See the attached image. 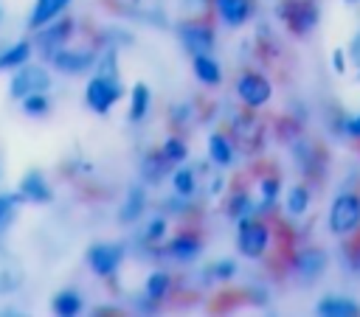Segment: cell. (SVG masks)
Listing matches in <instances>:
<instances>
[{"label": "cell", "mask_w": 360, "mask_h": 317, "mask_svg": "<svg viewBox=\"0 0 360 317\" xmlns=\"http://www.w3.org/2000/svg\"><path fill=\"white\" fill-rule=\"evenodd\" d=\"M360 224V199L354 194H343L335 199L332 213H329V227L335 233H349Z\"/></svg>", "instance_id": "obj_1"}, {"label": "cell", "mask_w": 360, "mask_h": 317, "mask_svg": "<svg viewBox=\"0 0 360 317\" xmlns=\"http://www.w3.org/2000/svg\"><path fill=\"white\" fill-rule=\"evenodd\" d=\"M51 87V76L45 67L39 65H25L14 79H11V95L14 98H25L31 93H45Z\"/></svg>", "instance_id": "obj_2"}, {"label": "cell", "mask_w": 360, "mask_h": 317, "mask_svg": "<svg viewBox=\"0 0 360 317\" xmlns=\"http://www.w3.org/2000/svg\"><path fill=\"white\" fill-rule=\"evenodd\" d=\"M267 247V227L262 222H253V219H239V250L248 255V258H256L262 255Z\"/></svg>", "instance_id": "obj_3"}, {"label": "cell", "mask_w": 360, "mask_h": 317, "mask_svg": "<svg viewBox=\"0 0 360 317\" xmlns=\"http://www.w3.org/2000/svg\"><path fill=\"white\" fill-rule=\"evenodd\" d=\"M121 95V87L115 84V79L110 76H96L90 84H87V104L96 109V112H107L112 101H118Z\"/></svg>", "instance_id": "obj_4"}, {"label": "cell", "mask_w": 360, "mask_h": 317, "mask_svg": "<svg viewBox=\"0 0 360 317\" xmlns=\"http://www.w3.org/2000/svg\"><path fill=\"white\" fill-rule=\"evenodd\" d=\"M236 90H239V95H242V101H245L248 107H262V104L270 98V84H267V79H262V76H256V73L242 76L239 84H236Z\"/></svg>", "instance_id": "obj_5"}, {"label": "cell", "mask_w": 360, "mask_h": 317, "mask_svg": "<svg viewBox=\"0 0 360 317\" xmlns=\"http://www.w3.org/2000/svg\"><path fill=\"white\" fill-rule=\"evenodd\" d=\"M121 258H124V250L115 247V244H96V247L90 250V267H93V272H98V275L115 272V267L121 264Z\"/></svg>", "instance_id": "obj_6"}, {"label": "cell", "mask_w": 360, "mask_h": 317, "mask_svg": "<svg viewBox=\"0 0 360 317\" xmlns=\"http://www.w3.org/2000/svg\"><path fill=\"white\" fill-rule=\"evenodd\" d=\"M180 36H183L186 48H188L194 56L208 53V50H211V45H214V34H211L205 25H197V22L183 25V28H180Z\"/></svg>", "instance_id": "obj_7"}, {"label": "cell", "mask_w": 360, "mask_h": 317, "mask_svg": "<svg viewBox=\"0 0 360 317\" xmlns=\"http://www.w3.org/2000/svg\"><path fill=\"white\" fill-rule=\"evenodd\" d=\"M20 283H22L20 261L0 250V292H14Z\"/></svg>", "instance_id": "obj_8"}, {"label": "cell", "mask_w": 360, "mask_h": 317, "mask_svg": "<svg viewBox=\"0 0 360 317\" xmlns=\"http://www.w3.org/2000/svg\"><path fill=\"white\" fill-rule=\"evenodd\" d=\"M53 62H56V67L59 70H65V73H82V70H87L90 65H93V56L87 53V50H59L56 56H53Z\"/></svg>", "instance_id": "obj_9"}, {"label": "cell", "mask_w": 360, "mask_h": 317, "mask_svg": "<svg viewBox=\"0 0 360 317\" xmlns=\"http://www.w3.org/2000/svg\"><path fill=\"white\" fill-rule=\"evenodd\" d=\"M357 311H360L357 303H352L346 297H323L318 303V314H323V317H354Z\"/></svg>", "instance_id": "obj_10"}, {"label": "cell", "mask_w": 360, "mask_h": 317, "mask_svg": "<svg viewBox=\"0 0 360 317\" xmlns=\"http://www.w3.org/2000/svg\"><path fill=\"white\" fill-rule=\"evenodd\" d=\"M70 0H37L34 11H31V25H45L51 20H56V14L68 6Z\"/></svg>", "instance_id": "obj_11"}, {"label": "cell", "mask_w": 360, "mask_h": 317, "mask_svg": "<svg viewBox=\"0 0 360 317\" xmlns=\"http://www.w3.org/2000/svg\"><path fill=\"white\" fill-rule=\"evenodd\" d=\"M295 267H298V272H301L304 278H315V275L326 267V255H323L321 250H307L304 255H298Z\"/></svg>", "instance_id": "obj_12"}, {"label": "cell", "mask_w": 360, "mask_h": 317, "mask_svg": "<svg viewBox=\"0 0 360 317\" xmlns=\"http://www.w3.org/2000/svg\"><path fill=\"white\" fill-rule=\"evenodd\" d=\"M20 191H22V196L37 199V202H48V199H51V188L45 185V180H42L39 174H28V177L22 180Z\"/></svg>", "instance_id": "obj_13"}, {"label": "cell", "mask_w": 360, "mask_h": 317, "mask_svg": "<svg viewBox=\"0 0 360 317\" xmlns=\"http://www.w3.org/2000/svg\"><path fill=\"white\" fill-rule=\"evenodd\" d=\"M208 157L217 166H228L233 160V151H231V146H228V140L222 135H211L208 137Z\"/></svg>", "instance_id": "obj_14"}, {"label": "cell", "mask_w": 360, "mask_h": 317, "mask_svg": "<svg viewBox=\"0 0 360 317\" xmlns=\"http://www.w3.org/2000/svg\"><path fill=\"white\" fill-rule=\"evenodd\" d=\"M217 8L231 25H239L248 14V0H217Z\"/></svg>", "instance_id": "obj_15"}, {"label": "cell", "mask_w": 360, "mask_h": 317, "mask_svg": "<svg viewBox=\"0 0 360 317\" xmlns=\"http://www.w3.org/2000/svg\"><path fill=\"white\" fill-rule=\"evenodd\" d=\"M82 309V297L76 292H59L53 297V311L62 314V317H70V314H79Z\"/></svg>", "instance_id": "obj_16"}, {"label": "cell", "mask_w": 360, "mask_h": 317, "mask_svg": "<svg viewBox=\"0 0 360 317\" xmlns=\"http://www.w3.org/2000/svg\"><path fill=\"white\" fill-rule=\"evenodd\" d=\"M194 73H197V76H200V81H205V84H217V81L222 79V76H219L217 62H214V59H208L205 53L194 59Z\"/></svg>", "instance_id": "obj_17"}, {"label": "cell", "mask_w": 360, "mask_h": 317, "mask_svg": "<svg viewBox=\"0 0 360 317\" xmlns=\"http://www.w3.org/2000/svg\"><path fill=\"white\" fill-rule=\"evenodd\" d=\"M28 53H31L28 42H17L14 48H8V50L0 56V70H6V67H17V65H25Z\"/></svg>", "instance_id": "obj_18"}, {"label": "cell", "mask_w": 360, "mask_h": 317, "mask_svg": "<svg viewBox=\"0 0 360 317\" xmlns=\"http://www.w3.org/2000/svg\"><path fill=\"white\" fill-rule=\"evenodd\" d=\"M146 104H149V90H146V84H135V90H132V118H135V121L146 115Z\"/></svg>", "instance_id": "obj_19"}, {"label": "cell", "mask_w": 360, "mask_h": 317, "mask_svg": "<svg viewBox=\"0 0 360 317\" xmlns=\"http://www.w3.org/2000/svg\"><path fill=\"white\" fill-rule=\"evenodd\" d=\"M172 255H177V258H191V255H197L200 252V244H197V238H188V236H183V238H177V241H172Z\"/></svg>", "instance_id": "obj_20"}, {"label": "cell", "mask_w": 360, "mask_h": 317, "mask_svg": "<svg viewBox=\"0 0 360 317\" xmlns=\"http://www.w3.org/2000/svg\"><path fill=\"white\" fill-rule=\"evenodd\" d=\"M174 188H177V194L180 196H191V191H194V177H191V171H177L174 174Z\"/></svg>", "instance_id": "obj_21"}, {"label": "cell", "mask_w": 360, "mask_h": 317, "mask_svg": "<svg viewBox=\"0 0 360 317\" xmlns=\"http://www.w3.org/2000/svg\"><path fill=\"white\" fill-rule=\"evenodd\" d=\"M287 208H290V213H304L307 210V191L304 188H292L290 191V199H287Z\"/></svg>", "instance_id": "obj_22"}, {"label": "cell", "mask_w": 360, "mask_h": 317, "mask_svg": "<svg viewBox=\"0 0 360 317\" xmlns=\"http://www.w3.org/2000/svg\"><path fill=\"white\" fill-rule=\"evenodd\" d=\"M166 289H169V275H163V272H155V275L149 278V283H146L149 297H160Z\"/></svg>", "instance_id": "obj_23"}, {"label": "cell", "mask_w": 360, "mask_h": 317, "mask_svg": "<svg viewBox=\"0 0 360 317\" xmlns=\"http://www.w3.org/2000/svg\"><path fill=\"white\" fill-rule=\"evenodd\" d=\"M25 112L28 115H39V112H45L48 109V101L42 98V93H31V95H25Z\"/></svg>", "instance_id": "obj_24"}, {"label": "cell", "mask_w": 360, "mask_h": 317, "mask_svg": "<svg viewBox=\"0 0 360 317\" xmlns=\"http://www.w3.org/2000/svg\"><path fill=\"white\" fill-rule=\"evenodd\" d=\"M163 157L172 160V163H180V160L186 157V146L172 137V140H166V146H163Z\"/></svg>", "instance_id": "obj_25"}, {"label": "cell", "mask_w": 360, "mask_h": 317, "mask_svg": "<svg viewBox=\"0 0 360 317\" xmlns=\"http://www.w3.org/2000/svg\"><path fill=\"white\" fill-rule=\"evenodd\" d=\"M138 210H141V191H132L129 205L121 210V216H124V219H135V216H138Z\"/></svg>", "instance_id": "obj_26"}, {"label": "cell", "mask_w": 360, "mask_h": 317, "mask_svg": "<svg viewBox=\"0 0 360 317\" xmlns=\"http://www.w3.org/2000/svg\"><path fill=\"white\" fill-rule=\"evenodd\" d=\"M276 191H278V182H276V180H264V182H262L264 202H273V199H276Z\"/></svg>", "instance_id": "obj_27"}, {"label": "cell", "mask_w": 360, "mask_h": 317, "mask_svg": "<svg viewBox=\"0 0 360 317\" xmlns=\"http://www.w3.org/2000/svg\"><path fill=\"white\" fill-rule=\"evenodd\" d=\"M248 208H250V202H248L245 196H233V202H231V213H233V216H242Z\"/></svg>", "instance_id": "obj_28"}, {"label": "cell", "mask_w": 360, "mask_h": 317, "mask_svg": "<svg viewBox=\"0 0 360 317\" xmlns=\"http://www.w3.org/2000/svg\"><path fill=\"white\" fill-rule=\"evenodd\" d=\"M11 208H14V202L8 196H0V224H6V219L11 216Z\"/></svg>", "instance_id": "obj_29"}, {"label": "cell", "mask_w": 360, "mask_h": 317, "mask_svg": "<svg viewBox=\"0 0 360 317\" xmlns=\"http://www.w3.org/2000/svg\"><path fill=\"white\" fill-rule=\"evenodd\" d=\"M160 233H163V219H155V222H152V227L146 230V238H158Z\"/></svg>", "instance_id": "obj_30"}, {"label": "cell", "mask_w": 360, "mask_h": 317, "mask_svg": "<svg viewBox=\"0 0 360 317\" xmlns=\"http://www.w3.org/2000/svg\"><path fill=\"white\" fill-rule=\"evenodd\" d=\"M214 275H219V278H228V275H233V264H217V269H214Z\"/></svg>", "instance_id": "obj_31"}, {"label": "cell", "mask_w": 360, "mask_h": 317, "mask_svg": "<svg viewBox=\"0 0 360 317\" xmlns=\"http://www.w3.org/2000/svg\"><path fill=\"white\" fill-rule=\"evenodd\" d=\"M346 132H349V135H354V137H360V115H357V118H352V121L346 123Z\"/></svg>", "instance_id": "obj_32"}, {"label": "cell", "mask_w": 360, "mask_h": 317, "mask_svg": "<svg viewBox=\"0 0 360 317\" xmlns=\"http://www.w3.org/2000/svg\"><path fill=\"white\" fill-rule=\"evenodd\" d=\"M332 62H335V70H338V73H343V67H346V65H343V50H335Z\"/></svg>", "instance_id": "obj_33"}, {"label": "cell", "mask_w": 360, "mask_h": 317, "mask_svg": "<svg viewBox=\"0 0 360 317\" xmlns=\"http://www.w3.org/2000/svg\"><path fill=\"white\" fill-rule=\"evenodd\" d=\"M354 59H357V62H360V39H357V42H354Z\"/></svg>", "instance_id": "obj_34"}]
</instances>
